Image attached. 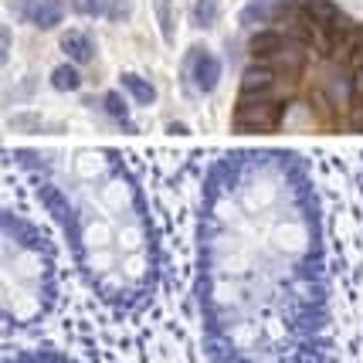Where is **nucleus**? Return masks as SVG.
<instances>
[{
    "instance_id": "1",
    "label": "nucleus",
    "mask_w": 363,
    "mask_h": 363,
    "mask_svg": "<svg viewBox=\"0 0 363 363\" xmlns=\"http://www.w3.org/2000/svg\"><path fill=\"white\" fill-rule=\"evenodd\" d=\"M197 306L211 363H326L323 218L302 157L235 150L211 167Z\"/></svg>"
},
{
    "instance_id": "2",
    "label": "nucleus",
    "mask_w": 363,
    "mask_h": 363,
    "mask_svg": "<svg viewBox=\"0 0 363 363\" xmlns=\"http://www.w3.org/2000/svg\"><path fill=\"white\" fill-rule=\"evenodd\" d=\"M41 204L72 241L85 282L116 309H143L160 285L150 207L116 150H17Z\"/></svg>"
},
{
    "instance_id": "3",
    "label": "nucleus",
    "mask_w": 363,
    "mask_h": 363,
    "mask_svg": "<svg viewBox=\"0 0 363 363\" xmlns=\"http://www.w3.org/2000/svg\"><path fill=\"white\" fill-rule=\"evenodd\" d=\"M0 285L4 326L31 330L55 306V255L31 221L4 211L0 221Z\"/></svg>"
},
{
    "instance_id": "4",
    "label": "nucleus",
    "mask_w": 363,
    "mask_h": 363,
    "mask_svg": "<svg viewBox=\"0 0 363 363\" xmlns=\"http://www.w3.org/2000/svg\"><path fill=\"white\" fill-rule=\"evenodd\" d=\"M282 112H285V102H279V99L241 95L231 123H235V129H245V133H275L282 126Z\"/></svg>"
},
{
    "instance_id": "5",
    "label": "nucleus",
    "mask_w": 363,
    "mask_h": 363,
    "mask_svg": "<svg viewBox=\"0 0 363 363\" xmlns=\"http://www.w3.org/2000/svg\"><path fill=\"white\" fill-rule=\"evenodd\" d=\"M184 79L194 82L197 92H214L218 82H221V62L207 51V48L194 45L184 58Z\"/></svg>"
},
{
    "instance_id": "6",
    "label": "nucleus",
    "mask_w": 363,
    "mask_h": 363,
    "mask_svg": "<svg viewBox=\"0 0 363 363\" xmlns=\"http://www.w3.org/2000/svg\"><path fill=\"white\" fill-rule=\"evenodd\" d=\"M21 14L28 17L34 28L51 31V28H58V24H62L65 0H24V4H21Z\"/></svg>"
},
{
    "instance_id": "7",
    "label": "nucleus",
    "mask_w": 363,
    "mask_h": 363,
    "mask_svg": "<svg viewBox=\"0 0 363 363\" xmlns=\"http://www.w3.org/2000/svg\"><path fill=\"white\" fill-rule=\"evenodd\" d=\"M72 11L85 17H106V21H129L133 14L129 0H72Z\"/></svg>"
},
{
    "instance_id": "8",
    "label": "nucleus",
    "mask_w": 363,
    "mask_h": 363,
    "mask_svg": "<svg viewBox=\"0 0 363 363\" xmlns=\"http://www.w3.org/2000/svg\"><path fill=\"white\" fill-rule=\"evenodd\" d=\"M275 85V68L272 65H252L241 75V95H269Z\"/></svg>"
},
{
    "instance_id": "9",
    "label": "nucleus",
    "mask_w": 363,
    "mask_h": 363,
    "mask_svg": "<svg viewBox=\"0 0 363 363\" xmlns=\"http://www.w3.org/2000/svg\"><path fill=\"white\" fill-rule=\"evenodd\" d=\"M289 41H292L289 34H282L279 28H269V31H258L252 41H248V51H252L255 58H275Z\"/></svg>"
},
{
    "instance_id": "10",
    "label": "nucleus",
    "mask_w": 363,
    "mask_h": 363,
    "mask_svg": "<svg viewBox=\"0 0 363 363\" xmlns=\"http://www.w3.org/2000/svg\"><path fill=\"white\" fill-rule=\"evenodd\" d=\"M62 51L75 65H89L95 58V45H92V38H89L85 31H68V34H62Z\"/></svg>"
},
{
    "instance_id": "11",
    "label": "nucleus",
    "mask_w": 363,
    "mask_h": 363,
    "mask_svg": "<svg viewBox=\"0 0 363 363\" xmlns=\"http://www.w3.org/2000/svg\"><path fill=\"white\" fill-rule=\"evenodd\" d=\"M269 65L272 68H282L285 75H299L302 72V65H306V51H302V41H289V45L275 55V58H269Z\"/></svg>"
},
{
    "instance_id": "12",
    "label": "nucleus",
    "mask_w": 363,
    "mask_h": 363,
    "mask_svg": "<svg viewBox=\"0 0 363 363\" xmlns=\"http://www.w3.org/2000/svg\"><path fill=\"white\" fill-rule=\"evenodd\" d=\"M119 82H123V89H126V95L136 102V106H153L157 102V89L150 85V82L143 79V75H133V72H123L119 75Z\"/></svg>"
},
{
    "instance_id": "13",
    "label": "nucleus",
    "mask_w": 363,
    "mask_h": 363,
    "mask_svg": "<svg viewBox=\"0 0 363 363\" xmlns=\"http://www.w3.org/2000/svg\"><path fill=\"white\" fill-rule=\"evenodd\" d=\"M4 363H79V360L65 357L58 350H21V353H11Z\"/></svg>"
},
{
    "instance_id": "14",
    "label": "nucleus",
    "mask_w": 363,
    "mask_h": 363,
    "mask_svg": "<svg viewBox=\"0 0 363 363\" xmlns=\"http://www.w3.org/2000/svg\"><path fill=\"white\" fill-rule=\"evenodd\" d=\"M79 68L75 65H58V68H51V89H58V92H79Z\"/></svg>"
},
{
    "instance_id": "15",
    "label": "nucleus",
    "mask_w": 363,
    "mask_h": 363,
    "mask_svg": "<svg viewBox=\"0 0 363 363\" xmlns=\"http://www.w3.org/2000/svg\"><path fill=\"white\" fill-rule=\"evenodd\" d=\"M221 14V0H194V24L197 28H211Z\"/></svg>"
},
{
    "instance_id": "16",
    "label": "nucleus",
    "mask_w": 363,
    "mask_h": 363,
    "mask_svg": "<svg viewBox=\"0 0 363 363\" xmlns=\"http://www.w3.org/2000/svg\"><path fill=\"white\" fill-rule=\"evenodd\" d=\"M102 106H106V112H109L112 119L119 123V126H129V109H126V99L119 92H106V99H102Z\"/></svg>"
},
{
    "instance_id": "17",
    "label": "nucleus",
    "mask_w": 363,
    "mask_h": 363,
    "mask_svg": "<svg viewBox=\"0 0 363 363\" xmlns=\"http://www.w3.org/2000/svg\"><path fill=\"white\" fill-rule=\"evenodd\" d=\"M157 17H160V28H163V41L174 45V11H170V0H157Z\"/></svg>"
}]
</instances>
